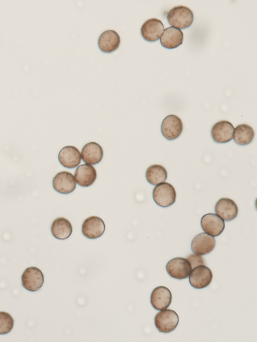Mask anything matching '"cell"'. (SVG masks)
<instances>
[{"label": "cell", "instance_id": "cell-1", "mask_svg": "<svg viewBox=\"0 0 257 342\" xmlns=\"http://www.w3.org/2000/svg\"><path fill=\"white\" fill-rule=\"evenodd\" d=\"M167 19L172 27L184 29L191 26L193 21L194 15L188 7L178 6L174 7L168 12Z\"/></svg>", "mask_w": 257, "mask_h": 342}, {"label": "cell", "instance_id": "cell-2", "mask_svg": "<svg viewBox=\"0 0 257 342\" xmlns=\"http://www.w3.org/2000/svg\"><path fill=\"white\" fill-rule=\"evenodd\" d=\"M153 198L158 205L162 207H168L175 202L176 191L171 184L164 182L157 185L154 188Z\"/></svg>", "mask_w": 257, "mask_h": 342}, {"label": "cell", "instance_id": "cell-3", "mask_svg": "<svg viewBox=\"0 0 257 342\" xmlns=\"http://www.w3.org/2000/svg\"><path fill=\"white\" fill-rule=\"evenodd\" d=\"M179 320V316L175 311L165 309L157 313L154 321L156 327L160 332L168 333L176 328Z\"/></svg>", "mask_w": 257, "mask_h": 342}, {"label": "cell", "instance_id": "cell-4", "mask_svg": "<svg viewBox=\"0 0 257 342\" xmlns=\"http://www.w3.org/2000/svg\"><path fill=\"white\" fill-rule=\"evenodd\" d=\"M166 269L171 277L181 280L189 276L192 270V267L187 259L176 257L171 259L167 263Z\"/></svg>", "mask_w": 257, "mask_h": 342}, {"label": "cell", "instance_id": "cell-5", "mask_svg": "<svg viewBox=\"0 0 257 342\" xmlns=\"http://www.w3.org/2000/svg\"><path fill=\"white\" fill-rule=\"evenodd\" d=\"M183 128L181 119L174 114H170L165 117L161 126L162 135L169 140L178 138L181 134Z\"/></svg>", "mask_w": 257, "mask_h": 342}, {"label": "cell", "instance_id": "cell-6", "mask_svg": "<svg viewBox=\"0 0 257 342\" xmlns=\"http://www.w3.org/2000/svg\"><path fill=\"white\" fill-rule=\"evenodd\" d=\"M22 284L23 287L30 291H36L43 285L44 278L40 269L36 267L26 268L22 277Z\"/></svg>", "mask_w": 257, "mask_h": 342}, {"label": "cell", "instance_id": "cell-7", "mask_svg": "<svg viewBox=\"0 0 257 342\" xmlns=\"http://www.w3.org/2000/svg\"><path fill=\"white\" fill-rule=\"evenodd\" d=\"M190 274V284L193 287L197 289L203 288L208 286L213 277L211 270L204 265L194 267Z\"/></svg>", "mask_w": 257, "mask_h": 342}, {"label": "cell", "instance_id": "cell-8", "mask_svg": "<svg viewBox=\"0 0 257 342\" xmlns=\"http://www.w3.org/2000/svg\"><path fill=\"white\" fill-rule=\"evenodd\" d=\"M200 223L202 230L212 237L220 235L225 228L224 220L213 213L207 214L202 216Z\"/></svg>", "mask_w": 257, "mask_h": 342}, {"label": "cell", "instance_id": "cell-9", "mask_svg": "<svg viewBox=\"0 0 257 342\" xmlns=\"http://www.w3.org/2000/svg\"><path fill=\"white\" fill-rule=\"evenodd\" d=\"M234 129L233 125L229 121H219L215 123L211 128L212 138L217 143L228 142L232 139Z\"/></svg>", "mask_w": 257, "mask_h": 342}, {"label": "cell", "instance_id": "cell-10", "mask_svg": "<svg viewBox=\"0 0 257 342\" xmlns=\"http://www.w3.org/2000/svg\"><path fill=\"white\" fill-rule=\"evenodd\" d=\"M53 187L57 192L67 194L72 192L76 188V181L73 175L66 171L60 172L54 177Z\"/></svg>", "mask_w": 257, "mask_h": 342}, {"label": "cell", "instance_id": "cell-11", "mask_svg": "<svg viewBox=\"0 0 257 342\" xmlns=\"http://www.w3.org/2000/svg\"><path fill=\"white\" fill-rule=\"evenodd\" d=\"M105 226L103 221L97 216L86 218L82 225V233L87 238L96 239L104 232Z\"/></svg>", "mask_w": 257, "mask_h": 342}, {"label": "cell", "instance_id": "cell-12", "mask_svg": "<svg viewBox=\"0 0 257 342\" xmlns=\"http://www.w3.org/2000/svg\"><path fill=\"white\" fill-rule=\"evenodd\" d=\"M214 238L206 233L196 235L191 242V250L197 255H204L210 253L215 246Z\"/></svg>", "mask_w": 257, "mask_h": 342}, {"label": "cell", "instance_id": "cell-13", "mask_svg": "<svg viewBox=\"0 0 257 342\" xmlns=\"http://www.w3.org/2000/svg\"><path fill=\"white\" fill-rule=\"evenodd\" d=\"M164 29V26L161 20L152 18L147 20L143 24L141 28V33L144 40L153 42L159 40Z\"/></svg>", "mask_w": 257, "mask_h": 342}, {"label": "cell", "instance_id": "cell-14", "mask_svg": "<svg viewBox=\"0 0 257 342\" xmlns=\"http://www.w3.org/2000/svg\"><path fill=\"white\" fill-rule=\"evenodd\" d=\"M58 159L63 166L73 168L80 164L81 159V153L76 147L67 145L63 147L59 151Z\"/></svg>", "mask_w": 257, "mask_h": 342}, {"label": "cell", "instance_id": "cell-15", "mask_svg": "<svg viewBox=\"0 0 257 342\" xmlns=\"http://www.w3.org/2000/svg\"><path fill=\"white\" fill-rule=\"evenodd\" d=\"M215 211L222 219L226 221H229L237 217L238 209L237 205L232 200L223 198L216 203Z\"/></svg>", "mask_w": 257, "mask_h": 342}, {"label": "cell", "instance_id": "cell-16", "mask_svg": "<svg viewBox=\"0 0 257 342\" xmlns=\"http://www.w3.org/2000/svg\"><path fill=\"white\" fill-rule=\"evenodd\" d=\"M120 39L118 34L112 30L102 32L98 40L99 49L104 53H109L115 51L119 47Z\"/></svg>", "mask_w": 257, "mask_h": 342}, {"label": "cell", "instance_id": "cell-17", "mask_svg": "<svg viewBox=\"0 0 257 342\" xmlns=\"http://www.w3.org/2000/svg\"><path fill=\"white\" fill-rule=\"evenodd\" d=\"M171 301V292L166 287H157L152 292L151 303L157 310H161L167 308L170 306Z\"/></svg>", "mask_w": 257, "mask_h": 342}, {"label": "cell", "instance_id": "cell-18", "mask_svg": "<svg viewBox=\"0 0 257 342\" xmlns=\"http://www.w3.org/2000/svg\"><path fill=\"white\" fill-rule=\"evenodd\" d=\"M183 33L178 28L169 27L165 29L160 38L161 45L166 49L177 48L183 43Z\"/></svg>", "mask_w": 257, "mask_h": 342}, {"label": "cell", "instance_id": "cell-19", "mask_svg": "<svg viewBox=\"0 0 257 342\" xmlns=\"http://www.w3.org/2000/svg\"><path fill=\"white\" fill-rule=\"evenodd\" d=\"M74 176L76 182L79 186L87 187L94 183L97 173L95 168L91 164H83L77 167Z\"/></svg>", "mask_w": 257, "mask_h": 342}, {"label": "cell", "instance_id": "cell-20", "mask_svg": "<svg viewBox=\"0 0 257 342\" xmlns=\"http://www.w3.org/2000/svg\"><path fill=\"white\" fill-rule=\"evenodd\" d=\"M103 151L101 146L97 142H90L82 148L81 156L83 161L87 164H96L102 159Z\"/></svg>", "mask_w": 257, "mask_h": 342}, {"label": "cell", "instance_id": "cell-21", "mask_svg": "<svg viewBox=\"0 0 257 342\" xmlns=\"http://www.w3.org/2000/svg\"><path fill=\"white\" fill-rule=\"evenodd\" d=\"M51 231L53 236L60 240L68 238L72 234L71 223L66 218L59 217L54 220L51 225Z\"/></svg>", "mask_w": 257, "mask_h": 342}, {"label": "cell", "instance_id": "cell-22", "mask_svg": "<svg viewBox=\"0 0 257 342\" xmlns=\"http://www.w3.org/2000/svg\"><path fill=\"white\" fill-rule=\"evenodd\" d=\"M233 134L232 138L236 143L240 145H245L252 141L254 132L250 125L241 124L234 128Z\"/></svg>", "mask_w": 257, "mask_h": 342}, {"label": "cell", "instance_id": "cell-23", "mask_svg": "<svg viewBox=\"0 0 257 342\" xmlns=\"http://www.w3.org/2000/svg\"><path fill=\"white\" fill-rule=\"evenodd\" d=\"M146 178L150 184L157 185L165 182L167 178V172L163 166L153 164L147 168Z\"/></svg>", "mask_w": 257, "mask_h": 342}, {"label": "cell", "instance_id": "cell-24", "mask_svg": "<svg viewBox=\"0 0 257 342\" xmlns=\"http://www.w3.org/2000/svg\"><path fill=\"white\" fill-rule=\"evenodd\" d=\"M14 319L9 313L0 311V334L10 332L14 326Z\"/></svg>", "mask_w": 257, "mask_h": 342}, {"label": "cell", "instance_id": "cell-25", "mask_svg": "<svg viewBox=\"0 0 257 342\" xmlns=\"http://www.w3.org/2000/svg\"><path fill=\"white\" fill-rule=\"evenodd\" d=\"M187 259L189 261L192 268L205 264L203 258L199 255L191 254L187 257Z\"/></svg>", "mask_w": 257, "mask_h": 342}]
</instances>
